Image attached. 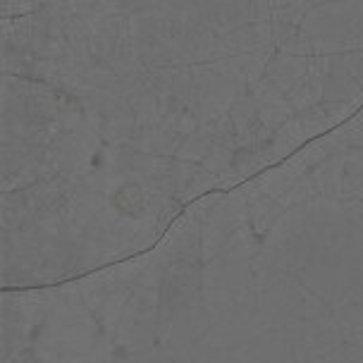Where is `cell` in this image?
<instances>
[{
    "instance_id": "obj_1",
    "label": "cell",
    "mask_w": 363,
    "mask_h": 363,
    "mask_svg": "<svg viewBox=\"0 0 363 363\" xmlns=\"http://www.w3.org/2000/svg\"><path fill=\"white\" fill-rule=\"evenodd\" d=\"M3 363H363V110L144 254L3 289Z\"/></svg>"
}]
</instances>
